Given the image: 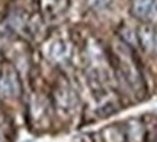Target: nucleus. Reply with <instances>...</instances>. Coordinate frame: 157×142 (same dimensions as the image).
<instances>
[{
	"mask_svg": "<svg viewBox=\"0 0 157 142\" xmlns=\"http://www.w3.org/2000/svg\"><path fill=\"white\" fill-rule=\"evenodd\" d=\"M151 7V0H137L134 6L135 15L138 16H147Z\"/></svg>",
	"mask_w": 157,
	"mask_h": 142,
	"instance_id": "f257e3e1",
	"label": "nucleus"
}]
</instances>
